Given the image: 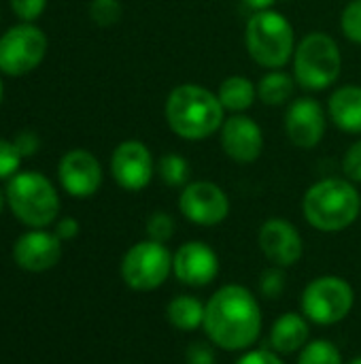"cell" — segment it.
<instances>
[{
  "instance_id": "cell-1",
  "label": "cell",
  "mask_w": 361,
  "mask_h": 364,
  "mask_svg": "<svg viewBox=\"0 0 361 364\" xmlns=\"http://www.w3.org/2000/svg\"><path fill=\"white\" fill-rule=\"evenodd\" d=\"M202 328L219 350H251L262 335V307L257 296L240 284L221 286L206 301Z\"/></svg>"
},
{
  "instance_id": "cell-2",
  "label": "cell",
  "mask_w": 361,
  "mask_h": 364,
  "mask_svg": "<svg viewBox=\"0 0 361 364\" xmlns=\"http://www.w3.org/2000/svg\"><path fill=\"white\" fill-rule=\"evenodd\" d=\"M215 92L198 83H181L170 90L164 117L168 128L185 141H204L221 130L226 117Z\"/></svg>"
},
{
  "instance_id": "cell-3",
  "label": "cell",
  "mask_w": 361,
  "mask_h": 364,
  "mask_svg": "<svg viewBox=\"0 0 361 364\" xmlns=\"http://www.w3.org/2000/svg\"><path fill=\"white\" fill-rule=\"evenodd\" d=\"M361 194L353 181L328 177L313 183L302 198L304 220L319 232H340L357 222Z\"/></svg>"
},
{
  "instance_id": "cell-4",
  "label": "cell",
  "mask_w": 361,
  "mask_h": 364,
  "mask_svg": "<svg viewBox=\"0 0 361 364\" xmlns=\"http://www.w3.org/2000/svg\"><path fill=\"white\" fill-rule=\"evenodd\" d=\"M6 205L13 215L30 228H47L57 222L60 194L43 173L19 171L4 186Z\"/></svg>"
},
{
  "instance_id": "cell-5",
  "label": "cell",
  "mask_w": 361,
  "mask_h": 364,
  "mask_svg": "<svg viewBox=\"0 0 361 364\" xmlns=\"http://www.w3.org/2000/svg\"><path fill=\"white\" fill-rule=\"evenodd\" d=\"M245 45L253 62L264 68L277 70L287 66L296 53V32L291 21L274 11L255 13L245 30Z\"/></svg>"
},
{
  "instance_id": "cell-6",
  "label": "cell",
  "mask_w": 361,
  "mask_h": 364,
  "mask_svg": "<svg viewBox=\"0 0 361 364\" xmlns=\"http://www.w3.org/2000/svg\"><path fill=\"white\" fill-rule=\"evenodd\" d=\"M343 70V53L338 43L326 32H311L294 53V79L309 92H321L334 85Z\"/></svg>"
},
{
  "instance_id": "cell-7",
  "label": "cell",
  "mask_w": 361,
  "mask_h": 364,
  "mask_svg": "<svg viewBox=\"0 0 361 364\" xmlns=\"http://www.w3.org/2000/svg\"><path fill=\"white\" fill-rule=\"evenodd\" d=\"M355 305L353 286L338 275H321L306 284L300 296L302 314L319 326H334L347 320Z\"/></svg>"
},
{
  "instance_id": "cell-8",
  "label": "cell",
  "mask_w": 361,
  "mask_h": 364,
  "mask_svg": "<svg viewBox=\"0 0 361 364\" xmlns=\"http://www.w3.org/2000/svg\"><path fill=\"white\" fill-rule=\"evenodd\" d=\"M121 279L136 292H153L172 275V254L164 243L145 239L134 243L121 258Z\"/></svg>"
},
{
  "instance_id": "cell-9",
  "label": "cell",
  "mask_w": 361,
  "mask_h": 364,
  "mask_svg": "<svg viewBox=\"0 0 361 364\" xmlns=\"http://www.w3.org/2000/svg\"><path fill=\"white\" fill-rule=\"evenodd\" d=\"M49 49L47 34L28 21L11 26L0 34V75L23 77L36 70Z\"/></svg>"
},
{
  "instance_id": "cell-10",
  "label": "cell",
  "mask_w": 361,
  "mask_h": 364,
  "mask_svg": "<svg viewBox=\"0 0 361 364\" xmlns=\"http://www.w3.org/2000/svg\"><path fill=\"white\" fill-rule=\"evenodd\" d=\"M179 211L196 226H219L230 215V198L215 181H189L181 190Z\"/></svg>"
},
{
  "instance_id": "cell-11",
  "label": "cell",
  "mask_w": 361,
  "mask_h": 364,
  "mask_svg": "<svg viewBox=\"0 0 361 364\" xmlns=\"http://www.w3.org/2000/svg\"><path fill=\"white\" fill-rule=\"evenodd\" d=\"M157 171L151 149L136 139L123 141L113 149L111 156V175L115 183L128 192L145 190Z\"/></svg>"
},
{
  "instance_id": "cell-12",
  "label": "cell",
  "mask_w": 361,
  "mask_h": 364,
  "mask_svg": "<svg viewBox=\"0 0 361 364\" xmlns=\"http://www.w3.org/2000/svg\"><path fill=\"white\" fill-rule=\"evenodd\" d=\"M57 179L68 196L89 198L102 186V164L89 149L74 147L60 158Z\"/></svg>"
},
{
  "instance_id": "cell-13",
  "label": "cell",
  "mask_w": 361,
  "mask_h": 364,
  "mask_svg": "<svg viewBox=\"0 0 361 364\" xmlns=\"http://www.w3.org/2000/svg\"><path fill=\"white\" fill-rule=\"evenodd\" d=\"M257 245L272 267L289 269L304 256V239L300 230L285 218H270L260 226Z\"/></svg>"
},
{
  "instance_id": "cell-14",
  "label": "cell",
  "mask_w": 361,
  "mask_h": 364,
  "mask_svg": "<svg viewBox=\"0 0 361 364\" xmlns=\"http://www.w3.org/2000/svg\"><path fill=\"white\" fill-rule=\"evenodd\" d=\"M328 128V115L317 98L302 96L287 105L285 111V132L287 139L300 149L317 147Z\"/></svg>"
},
{
  "instance_id": "cell-15",
  "label": "cell",
  "mask_w": 361,
  "mask_h": 364,
  "mask_svg": "<svg viewBox=\"0 0 361 364\" xmlns=\"http://www.w3.org/2000/svg\"><path fill=\"white\" fill-rule=\"evenodd\" d=\"M172 275L189 288H204L219 275V256L204 241H187L172 254Z\"/></svg>"
},
{
  "instance_id": "cell-16",
  "label": "cell",
  "mask_w": 361,
  "mask_h": 364,
  "mask_svg": "<svg viewBox=\"0 0 361 364\" xmlns=\"http://www.w3.org/2000/svg\"><path fill=\"white\" fill-rule=\"evenodd\" d=\"M219 139L223 154L238 164L255 162L264 149V132L260 124L245 113H232L226 117L219 130Z\"/></svg>"
},
{
  "instance_id": "cell-17",
  "label": "cell",
  "mask_w": 361,
  "mask_h": 364,
  "mask_svg": "<svg viewBox=\"0 0 361 364\" xmlns=\"http://www.w3.org/2000/svg\"><path fill=\"white\" fill-rule=\"evenodd\" d=\"M62 258V241L55 232L45 228H32L13 245V260L28 273H45L53 269Z\"/></svg>"
},
{
  "instance_id": "cell-18",
  "label": "cell",
  "mask_w": 361,
  "mask_h": 364,
  "mask_svg": "<svg viewBox=\"0 0 361 364\" xmlns=\"http://www.w3.org/2000/svg\"><path fill=\"white\" fill-rule=\"evenodd\" d=\"M311 341V322L304 314L287 311L281 314L270 326V348L279 356L300 354Z\"/></svg>"
},
{
  "instance_id": "cell-19",
  "label": "cell",
  "mask_w": 361,
  "mask_h": 364,
  "mask_svg": "<svg viewBox=\"0 0 361 364\" xmlns=\"http://www.w3.org/2000/svg\"><path fill=\"white\" fill-rule=\"evenodd\" d=\"M328 117L349 134H361V85L349 83L332 92L328 100Z\"/></svg>"
},
{
  "instance_id": "cell-20",
  "label": "cell",
  "mask_w": 361,
  "mask_h": 364,
  "mask_svg": "<svg viewBox=\"0 0 361 364\" xmlns=\"http://www.w3.org/2000/svg\"><path fill=\"white\" fill-rule=\"evenodd\" d=\"M204 309L206 305L198 296L179 294L166 305V320L172 328L191 333L204 326Z\"/></svg>"
},
{
  "instance_id": "cell-21",
  "label": "cell",
  "mask_w": 361,
  "mask_h": 364,
  "mask_svg": "<svg viewBox=\"0 0 361 364\" xmlns=\"http://www.w3.org/2000/svg\"><path fill=\"white\" fill-rule=\"evenodd\" d=\"M217 98L230 113H245L257 98V85L245 75H232L219 83Z\"/></svg>"
},
{
  "instance_id": "cell-22",
  "label": "cell",
  "mask_w": 361,
  "mask_h": 364,
  "mask_svg": "<svg viewBox=\"0 0 361 364\" xmlns=\"http://www.w3.org/2000/svg\"><path fill=\"white\" fill-rule=\"evenodd\" d=\"M296 79L277 68V70H268L260 83H257V98L268 105V107H281V105H287L294 96V90H296Z\"/></svg>"
},
{
  "instance_id": "cell-23",
  "label": "cell",
  "mask_w": 361,
  "mask_h": 364,
  "mask_svg": "<svg viewBox=\"0 0 361 364\" xmlns=\"http://www.w3.org/2000/svg\"><path fill=\"white\" fill-rule=\"evenodd\" d=\"M157 175L164 181V186L181 188L183 190L189 183L191 168H189V162L183 156H179V154H164L157 160Z\"/></svg>"
},
{
  "instance_id": "cell-24",
  "label": "cell",
  "mask_w": 361,
  "mask_h": 364,
  "mask_svg": "<svg viewBox=\"0 0 361 364\" xmlns=\"http://www.w3.org/2000/svg\"><path fill=\"white\" fill-rule=\"evenodd\" d=\"M298 364H345L336 343L330 339H315L304 346L298 354Z\"/></svg>"
},
{
  "instance_id": "cell-25",
  "label": "cell",
  "mask_w": 361,
  "mask_h": 364,
  "mask_svg": "<svg viewBox=\"0 0 361 364\" xmlns=\"http://www.w3.org/2000/svg\"><path fill=\"white\" fill-rule=\"evenodd\" d=\"M174 218L166 211H155L147 218V226H145V232H147V239L151 241H157V243H168L172 237H174Z\"/></svg>"
},
{
  "instance_id": "cell-26",
  "label": "cell",
  "mask_w": 361,
  "mask_h": 364,
  "mask_svg": "<svg viewBox=\"0 0 361 364\" xmlns=\"http://www.w3.org/2000/svg\"><path fill=\"white\" fill-rule=\"evenodd\" d=\"M123 6L119 0H91L89 2V17L96 26L109 28L121 19Z\"/></svg>"
},
{
  "instance_id": "cell-27",
  "label": "cell",
  "mask_w": 361,
  "mask_h": 364,
  "mask_svg": "<svg viewBox=\"0 0 361 364\" xmlns=\"http://www.w3.org/2000/svg\"><path fill=\"white\" fill-rule=\"evenodd\" d=\"M340 28L343 34L351 41L361 45V0H351L340 15Z\"/></svg>"
},
{
  "instance_id": "cell-28",
  "label": "cell",
  "mask_w": 361,
  "mask_h": 364,
  "mask_svg": "<svg viewBox=\"0 0 361 364\" xmlns=\"http://www.w3.org/2000/svg\"><path fill=\"white\" fill-rule=\"evenodd\" d=\"M21 154L17 151L15 143L0 136V179H11L19 173L21 166Z\"/></svg>"
},
{
  "instance_id": "cell-29",
  "label": "cell",
  "mask_w": 361,
  "mask_h": 364,
  "mask_svg": "<svg viewBox=\"0 0 361 364\" xmlns=\"http://www.w3.org/2000/svg\"><path fill=\"white\" fill-rule=\"evenodd\" d=\"M285 271L281 267H270L260 277V292L264 299H279L285 292Z\"/></svg>"
},
{
  "instance_id": "cell-30",
  "label": "cell",
  "mask_w": 361,
  "mask_h": 364,
  "mask_svg": "<svg viewBox=\"0 0 361 364\" xmlns=\"http://www.w3.org/2000/svg\"><path fill=\"white\" fill-rule=\"evenodd\" d=\"M9 2L15 17L28 23H34L47 9V0H9Z\"/></svg>"
},
{
  "instance_id": "cell-31",
  "label": "cell",
  "mask_w": 361,
  "mask_h": 364,
  "mask_svg": "<svg viewBox=\"0 0 361 364\" xmlns=\"http://www.w3.org/2000/svg\"><path fill=\"white\" fill-rule=\"evenodd\" d=\"M345 177L353 183H361V139L355 141L343 158Z\"/></svg>"
},
{
  "instance_id": "cell-32",
  "label": "cell",
  "mask_w": 361,
  "mask_h": 364,
  "mask_svg": "<svg viewBox=\"0 0 361 364\" xmlns=\"http://www.w3.org/2000/svg\"><path fill=\"white\" fill-rule=\"evenodd\" d=\"M185 363L187 364H217V354L213 343L196 341L187 348L185 352Z\"/></svg>"
},
{
  "instance_id": "cell-33",
  "label": "cell",
  "mask_w": 361,
  "mask_h": 364,
  "mask_svg": "<svg viewBox=\"0 0 361 364\" xmlns=\"http://www.w3.org/2000/svg\"><path fill=\"white\" fill-rule=\"evenodd\" d=\"M11 141L15 143L21 158H32L40 149V136L34 130H19Z\"/></svg>"
},
{
  "instance_id": "cell-34",
  "label": "cell",
  "mask_w": 361,
  "mask_h": 364,
  "mask_svg": "<svg viewBox=\"0 0 361 364\" xmlns=\"http://www.w3.org/2000/svg\"><path fill=\"white\" fill-rule=\"evenodd\" d=\"M234 364H285L274 350H247Z\"/></svg>"
},
{
  "instance_id": "cell-35",
  "label": "cell",
  "mask_w": 361,
  "mask_h": 364,
  "mask_svg": "<svg viewBox=\"0 0 361 364\" xmlns=\"http://www.w3.org/2000/svg\"><path fill=\"white\" fill-rule=\"evenodd\" d=\"M79 230H81L79 222H77L74 218L66 215V218H62V220L55 222V230H53V232L57 235L60 241H72V239L79 235Z\"/></svg>"
},
{
  "instance_id": "cell-36",
  "label": "cell",
  "mask_w": 361,
  "mask_h": 364,
  "mask_svg": "<svg viewBox=\"0 0 361 364\" xmlns=\"http://www.w3.org/2000/svg\"><path fill=\"white\" fill-rule=\"evenodd\" d=\"M249 9H253L255 13H260V11H268V9H272L279 0H243Z\"/></svg>"
},
{
  "instance_id": "cell-37",
  "label": "cell",
  "mask_w": 361,
  "mask_h": 364,
  "mask_svg": "<svg viewBox=\"0 0 361 364\" xmlns=\"http://www.w3.org/2000/svg\"><path fill=\"white\" fill-rule=\"evenodd\" d=\"M4 207H6V194H4V190H0V215L4 211Z\"/></svg>"
},
{
  "instance_id": "cell-38",
  "label": "cell",
  "mask_w": 361,
  "mask_h": 364,
  "mask_svg": "<svg viewBox=\"0 0 361 364\" xmlns=\"http://www.w3.org/2000/svg\"><path fill=\"white\" fill-rule=\"evenodd\" d=\"M4 100V83H2V77H0V105Z\"/></svg>"
},
{
  "instance_id": "cell-39",
  "label": "cell",
  "mask_w": 361,
  "mask_h": 364,
  "mask_svg": "<svg viewBox=\"0 0 361 364\" xmlns=\"http://www.w3.org/2000/svg\"><path fill=\"white\" fill-rule=\"evenodd\" d=\"M347 364H361V356H355V358H353L351 363H347Z\"/></svg>"
}]
</instances>
